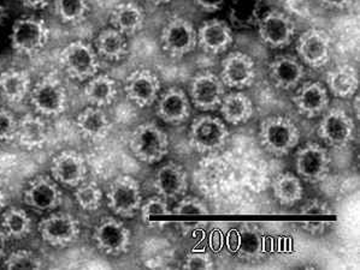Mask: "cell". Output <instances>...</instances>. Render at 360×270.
<instances>
[{
    "label": "cell",
    "instance_id": "cell-1",
    "mask_svg": "<svg viewBox=\"0 0 360 270\" xmlns=\"http://www.w3.org/2000/svg\"><path fill=\"white\" fill-rule=\"evenodd\" d=\"M259 142L269 154L282 158L288 155L300 141V130L289 116H268L260 123Z\"/></svg>",
    "mask_w": 360,
    "mask_h": 270
},
{
    "label": "cell",
    "instance_id": "cell-2",
    "mask_svg": "<svg viewBox=\"0 0 360 270\" xmlns=\"http://www.w3.org/2000/svg\"><path fill=\"white\" fill-rule=\"evenodd\" d=\"M168 135L155 123H143L131 133L129 148L139 161L148 165L160 162L169 153Z\"/></svg>",
    "mask_w": 360,
    "mask_h": 270
},
{
    "label": "cell",
    "instance_id": "cell-3",
    "mask_svg": "<svg viewBox=\"0 0 360 270\" xmlns=\"http://www.w3.org/2000/svg\"><path fill=\"white\" fill-rule=\"evenodd\" d=\"M229 138L226 123L217 116H202L193 121L189 129V144L200 154L222 149Z\"/></svg>",
    "mask_w": 360,
    "mask_h": 270
},
{
    "label": "cell",
    "instance_id": "cell-4",
    "mask_svg": "<svg viewBox=\"0 0 360 270\" xmlns=\"http://www.w3.org/2000/svg\"><path fill=\"white\" fill-rule=\"evenodd\" d=\"M59 62L68 75L77 81H87L99 72L101 62L96 50L89 43L75 41L64 47Z\"/></svg>",
    "mask_w": 360,
    "mask_h": 270
},
{
    "label": "cell",
    "instance_id": "cell-5",
    "mask_svg": "<svg viewBox=\"0 0 360 270\" xmlns=\"http://www.w3.org/2000/svg\"><path fill=\"white\" fill-rule=\"evenodd\" d=\"M50 34L46 22L34 17H23L13 25L11 45L18 53L33 55L46 46Z\"/></svg>",
    "mask_w": 360,
    "mask_h": 270
},
{
    "label": "cell",
    "instance_id": "cell-6",
    "mask_svg": "<svg viewBox=\"0 0 360 270\" xmlns=\"http://www.w3.org/2000/svg\"><path fill=\"white\" fill-rule=\"evenodd\" d=\"M317 133L327 146L334 149H344L354 138V121L342 108H331L323 113Z\"/></svg>",
    "mask_w": 360,
    "mask_h": 270
},
{
    "label": "cell",
    "instance_id": "cell-7",
    "mask_svg": "<svg viewBox=\"0 0 360 270\" xmlns=\"http://www.w3.org/2000/svg\"><path fill=\"white\" fill-rule=\"evenodd\" d=\"M30 102L40 116H59L67 108V90L60 79L49 75L34 86L30 92Z\"/></svg>",
    "mask_w": 360,
    "mask_h": 270
},
{
    "label": "cell",
    "instance_id": "cell-8",
    "mask_svg": "<svg viewBox=\"0 0 360 270\" xmlns=\"http://www.w3.org/2000/svg\"><path fill=\"white\" fill-rule=\"evenodd\" d=\"M108 205L116 215L133 217L143 203L141 189L136 179L129 175H120L110 184L106 194Z\"/></svg>",
    "mask_w": 360,
    "mask_h": 270
},
{
    "label": "cell",
    "instance_id": "cell-9",
    "mask_svg": "<svg viewBox=\"0 0 360 270\" xmlns=\"http://www.w3.org/2000/svg\"><path fill=\"white\" fill-rule=\"evenodd\" d=\"M331 168V158L327 148L319 143H306L295 155L297 177L316 184L327 178Z\"/></svg>",
    "mask_w": 360,
    "mask_h": 270
},
{
    "label": "cell",
    "instance_id": "cell-10",
    "mask_svg": "<svg viewBox=\"0 0 360 270\" xmlns=\"http://www.w3.org/2000/svg\"><path fill=\"white\" fill-rule=\"evenodd\" d=\"M160 42L165 53L172 58H182L197 47V30L188 20L174 17L164 25Z\"/></svg>",
    "mask_w": 360,
    "mask_h": 270
},
{
    "label": "cell",
    "instance_id": "cell-11",
    "mask_svg": "<svg viewBox=\"0 0 360 270\" xmlns=\"http://www.w3.org/2000/svg\"><path fill=\"white\" fill-rule=\"evenodd\" d=\"M257 25L262 41L271 48H285L290 45L297 29L293 20L280 10H271L260 16Z\"/></svg>",
    "mask_w": 360,
    "mask_h": 270
},
{
    "label": "cell",
    "instance_id": "cell-12",
    "mask_svg": "<svg viewBox=\"0 0 360 270\" xmlns=\"http://www.w3.org/2000/svg\"><path fill=\"white\" fill-rule=\"evenodd\" d=\"M192 104L202 112H210L219 108L226 95V86L222 79L210 71L194 76L189 88Z\"/></svg>",
    "mask_w": 360,
    "mask_h": 270
},
{
    "label": "cell",
    "instance_id": "cell-13",
    "mask_svg": "<svg viewBox=\"0 0 360 270\" xmlns=\"http://www.w3.org/2000/svg\"><path fill=\"white\" fill-rule=\"evenodd\" d=\"M130 231L126 224L115 217H104L96 224L93 241L101 252L111 256L126 254L130 246Z\"/></svg>",
    "mask_w": 360,
    "mask_h": 270
},
{
    "label": "cell",
    "instance_id": "cell-14",
    "mask_svg": "<svg viewBox=\"0 0 360 270\" xmlns=\"http://www.w3.org/2000/svg\"><path fill=\"white\" fill-rule=\"evenodd\" d=\"M39 233L51 246H68L79 238L81 233L77 219L69 214H51L39 224Z\"/></svg>",
    "mask_w": 360,
    "mask_h": 270
},
{
    "label": "cell",
    "instance_id": "cell-15",
    "mask_svg": "<svg viewBox=\"0 0 360 270\" xmlns=\"http://www.w3.org/2000/svg\"><path fill=\"white\" fill-rule=\"evenodd\" d=\"M299 59L314 69L322 67L331 55V39L324 30L310 28L299 36L297 42Z\"/></svg>",
    "mask_w": 360,
    "mask_h": 270
},
{
    "label": "cell",
    "instance_id": "cell-16",
    "mask_svg": "<svg viewBox=\"0 0 360 270\" xmlns=\"http://www.w3.org/2000/svg\"><path fill=\"white\" fill-rule=\"evenodd\" d=\"M257 77L256 62L248 54L233 52L222 62L219 79L223 84L233 89L251 87Z\"/></svg>",
    "mask_w": 360,
    "mask_h": 270
},
{
    "label": "cell",
    "instance_id": "cell-17",
    "mask_svg": "<svg viewBox=\"0 0 360 270\" xmlns=\"http://www.w3.org/2000/svg\"><path fill=\"white\" fill-rule=\"evenodd\" d=\"M124 92L139 107H150L160 96V79L151 70L139 69L127 77Z\"/></svg>",
    "mask_w": 360,
    "mask_h": 270
},
{
    "label": "cell",
    "instance_id": "cell-18",
    "mask_svg": "<svg viewBox=\"0 0 360 270\" xmlns=\"http://www.w3.org/2000/svg\"><path fill=\"white\" fill-rule=\"evenodd\" d=\"M51 173L57 183L76 187L86 180L87 165L81 153L65 150L59 153L51 163Z\"/></svg>",
    "mask_w": 360,
    "mask_h": 270
},
{
    "label": "cell",
    "instance_id": "cell-19",
    "mask_svg": "<svg viewBox=\"0 0 360 270\" xmlns=\"http://www.w3.org/2000/svg\"><path fill=\"white\" fill-rule=\"evenodd\" d=\"M23 200L30 208L39 212H49L58 208L63 201L58 184L49 177L33 179L25 189Z\"/></svg>",
    "mask_w": 360,
    "mask_h": 270
},
{
    "label": "cell",
    "instance_id": "cell-20",
    "mask_svg": "<svg viewBox=\"0 0 360 270\" xmlns=\"http://www.w3.org/2000/svg\"><path fill=\"white\" fill-rule=\"evenodd\" d=\"M198 45L210 54L226 52L234 41L231 25L222 20H210L200 25L197 32Z\"/></svg>",
    "mask_w": 360,
    "mask_h": 270
},
{
    "label": "cell",
    "instance_id": "cell-21",
    "mask_svg": "<svg viewBox=\"0 0 360 270\" xmlns=\"http://www.w3.org/2000/svg\"><path fill=\"white\" fill-rule=\"evenodd\" d=\"M155 189L165 200H176L188 189V175L184 167L177 162H168L157 170Z\"/></svg>",
    "mask_w": 360,
    "mask_h": 270
},
{
    "label": "cell",
    "instance_id": "cell-22",
    "mask_svg": "<svg viewBox=\"0 0 360 270\" xmlns=\"http://www.w3.org/2000/svg\"><path fill=\"white\" fill-rule=\"evenodd\" d=\"M191 113V100L180 88H169L160 95L157 104V114L164 123L176 126L184 124L188 121Z\"/></svg>",
    "mask_w": 360,
    "mask_h": 270
},
{
    "label": "cell",
    "instance_id": "cell-23",
    "mask_svg": "<svg viewBox=\"0 0 360 270\" xmlns=\"http://www.w3.org/2000/svg\"><path fill=\"white\" fill-rule=\"evenodd\" d=\"M269 76L275 87L292 90L299 87L305 77V69L300 59L293 55H280L269 64Z\"/></svg>",
    "mask_w": 360,
    "mask_h": 270
},
{
    "label": "cell",
    "instance_id": "cell-24",
    "mask_svg": "<svg viewBox=\"0 0 360 270\" xmlns=\"http://www.w3.org/2000/svg\"><path fill=\"white\" fill-rule=\"evenodd\" d=\"M294 104L306 118H316L326 112L329 106V93L321 82H307L297 89Z\"/></svg>",
    "mask_w": 360,
    "mask_h": 270
},
{
    "label": "cell",
    "instance_id": "cell-25",
    "mask_svg": "<svg viewBox=\"0 0 360 270\" xmlns=\"http://www.w3.org/2000/svg\"><path fill=\"white\" fill-rule=\"evenodd\" d=\"M76 126L84 137L92 141H101L109 135L112 124L106 113L94 106L86 108L77 116Z\"/></svg>",
    "mask_w": 360,
    "mask_h": 270
},
{
    "label": "cell",
    "instance_id": "cell-26",
    "mask_svg": "<svg viewBox=\"0 0 360 270\" xmlns=\"http://www.w3.org/2000/svg\"><path fill=\"white\" fill-rule=\"evenodd\" d=\"M219 109L224 121L235 126L248 123L255 113V106L251 99L241 92L226 94L219 104Z\"/></svg>",
    "mask_w": 360,
    "mask_h": 270
},
{
    "label": "cell",
    "instance_id": "cell-27",
    "mask_svg": "<svg viewBox=\"0 0 360 270\" xmlns=\"http://www.w3.org/2000/svg\"><path fill=\"white\" fill-rule=\"evenodd\" d=\"M327 86L333 95L347 99L356 94L359 87V76L352 65H340L327 74Z\"/></svg>",
    "mask_w": 360,
    "mask_h": 270
},
{
    "label": "cell",
    "instance_id": "cell-28",
    "mask_svg": "<svg viewBox=\"0 0 360 270\" xmlns=\"http://www.w3.org/2000/svg\"><path fill=\"white\" fill-rule=\"evenodd\" d=\"M145 13L143 8L134 3H122L113 8L111 13L112 28L124 35H133L143 29Z\"/></svg>",
    "mask_w": 360,
    "mask_h": 270
},
{
    "label": "cell",
    "instance_id": "cell-29",
    "mask_svg": "<svg viewBox=\"0 0 360 270\" xmlns=\"http://www.w3.org/2000/svg\"><path fill=\"white\" fill-rule=\"evenodd\" d=\"M118 94L117 84L108 75L93 76L84 87V96L89 104L96 107L110 106L116 100Z\"/></svg>",
    "mask_w": 360,
    "mask_h": 270
},
{
    "label": "cell",
    "instance_id": "cell-30",
    "mask_svg": "<svg viewBox=\"0 0 360 270\" xmlns=\"http://www.w3.org/2000/svg\"><path fill=\"white\" fill-rule=\"evenodd\" d=\"M16 136L25 148H40L45 144L49 136L46 123L40 116L25 114L17 121Z\"/></svg>",
    "mask_w": 360,
    "mask_h": 270
},
{
    "label": "cell",
    "instance_id": "cell-31",
    "mask_svg": "<svg viewBox=\"0 0 360 270\" xmlns=\"http://www.w3.org/2000/svg\"><path fill=\"white\" fill-rule=\"evenodd\" d=\"M272 192L277 202L283 207H293L302 200L304 187L297 175L283 172L272 180Z\"/></svg>",
    "mask_w": 360,
    "mask_h": 270
},
{
    "label": "cell",
    "instance_id": "cell-32",
    "mask_svg": "<svg viewBox=\"0 0 360 270\" xmlns=\"http://www.w3.org/2000/svg\"><path fill=\"white\" fill-rule=\"evenodd\" d=\"M96 50L103 58L117 62L128 53L127 35L115 28L104 29L96 39Z\"/></svg>",
    "mask_w": 360,
    "mask_h": 270
},
{
    "label": "cell",
    "instance_id": "cell-33",
    "mask_svg": "<svg viewBox=\"0 0 360 270\" xmlns=\"http://www.w3.org/2000/svg\"><path fill=\"white\" fill-rule=\"evenodd\" d=\"M30 92V77L25 71L8 69L0 74V94L10 102H20Z\"/></svg>",
    "mask_w": 360,
    "mask_h": 270
},
{
    "label": "cell",
    "instance_id": "cell-34",
    "mask_svg": "<svg viewBox=\"0 0 360 270\" xmlns=\"http://www.w3.org/2000/svg\"><path fill=\"white\" fill-rule=\"evenodd\" d=\"M263 0H233L231 5V25L235 28H251L257 25L260 18Z\"/></svg>",
    "mask_w": 360,
    "mask_h": 270
},
{
    "label": "cell",
    "instance_id": "cell-35",
    "mask_svg": "<svg viewBox=\"0 0 360 270\" xmlns=\"http://www.w3.org/2000/svg\"><path fill=\"white\" fill-rule=\"evenodd\" d=\"M1 229L8 238L22 239L32 231V220L30 215L20 208H10L1 216Z\"/></svg>",
    "mask_w": 360,
    "mask_h": 270
},
{
    "label": "cell",
    "instance_id": "cell-36",
    "mask_svg": "<svg viewBox=\"0 0 360 270\" xmlns=\"http://www.w3.org/2000/svg\"><path fill=\"white\" fill-rule=\"evenodd\" d=\"M89 8V0H55L56 13L65 23L84 21Z\"/></svg>",
    "mask_w": 360,
    "mask_h": 270
},
{
    "label": "cell",
    "instance_id": "cell-37",
    "mask_svg": "<svg viewBox=\"0 0 360 270\" xmlns=\"http://www.w3.org/2000/svg\"><path fill=\"white\" fill-rule=\"evenodd\" d=\"M236 251L241 257L256 258L263 250V241L259 234L250 229L238 231L235 237Z\"/></svg>",
    "mask_w": 360,
    "mask_h": 270
},
{
    "label": "cell",
    "instance_id": "cell-38",
    "mask_svg": "<svg viewBox=\"0 0 360 270\" xmlns=\"http://www.w3.org/2000/svg\"><path fill=\"white\" fill-rule=\"evenodd\" d=\"M75 200L81 209L86 212H94L99 209L103 201V191L94 182H82L76 187Z\"/></svg>",
    "mask_w": 360,
    "mask_h": 270
},
{
    "label": "cell",
    "instance_id": "cell-39",
    "mask_svg": "<svg viewBox=\"0 0 360 270\" xmlns=\"http://www.w3.org/2000/svg\"><path fill=\"white\" fill-rule=\"evenodd\" d=\"M42 266L41 258L28 250L13 252L5 259V266L8 269H40Z\"/></svg>",
    "mask_w": 360,
    "mask_h": 270
},
{
    "label": "cell",
    "instance_id": "cell-40",
    "mask_svg": "<svg viewBox=\"0 0 360 270\" xmlns=\"http://www.w3.org/2000/svg\"><path fill=\"white\" fill-rule=\"evenodd\" d=\"M172 212L177 215H206L209 212V208L204 201L195 196H186L179 201Z\"/></svg>",
    "mask_w": 360,
    "mask_h": 270
},
{
    "label": "cell",
    "instance_id": "cell-41",
    "mask_svg": "<svg viewBox=\"0 0 360 270\" xmlns=\"http://www.w3.org/2000/svg\"><path fill=\"white\" fill-rule=\"evenodd\" d=\"M139 210L141 212V217L145 222L150 220V217L152 216L167 215L170 212L168 202L160 195L151 197L143 202Z\"/></svg>",
    "mask_w": 360,
    "mask_h": 270
},
{
    "label": "cell",
    "instance_id": "cell-42",
    "mask_svg": "<svg viewBox=\"0 0 360 270\" xmlns=\"http://www.w3.org/2000/svg\"><path fill=\"white\" fill-rule=\"evenodd\" d=\"M214 266L212 257L205 251H193L184 258V269H212Z\"/></svg>",
    "mask_w": 360,
    "mask_h": 270
},
{
    "label": "cell",
    "instance_id": "cell-43",
    "mask_svg": "<svg viewBox=\"0 0 360 270\" xmlns=\"http://www.w3.org/2000/svg\"><path fill=\"white\" fill-rule=\"evenodd\" d=\"M17 121L13 113L0 109V143L11 141L16 137Z\"/></svg>",
    "mask_w": 360,
    "mask_h": 270
},
{
    "label": "cell",
    "instance_id": "cell-44",
    "mask_svg": "<svg viewBox=\"0 0 360 270\" xmlns=\"http://www.w3.org/2000/svg\"><path fill=\"white\" fill-rule=\"evenodd\" d=\"M300 212L302 215H329L331 214V208L326 201L312 198L302 204Z\"/></svg>",
    "mask_w": 360,
    "mask_h": 270
},
{
    "label": "cell",
    "instance_id": "cell-45",
    "mask_svg": "<svg viewBox=\"0 0 360 270\" xmlns=\"http://www.w3.org/2000/svg\"><path fill=\"white\" fill-rule=\"evenodd\" d=\"M302 227L305 229L306 232L311 233L314 236H319L327 231L328 222L326 221H307L302 224Z\"/></svg>",
    "mask_w": 360,
    "mask_h": 270
},
{
    "label": "cell",
    "instance_id": "cell-46",
    "mask_svg": "<svg viewBox=\"0 0 360 270\" xmlns=\"http://www.w3.org/2000/svg\"><path fill=\"white\" fill-rule=\"evenodd\" d=\"M226 0H194V3L207 13H214L222 8Z\"/></svg>",
    "mask_w": 360,
    "mask_h": 270
},
{
    "label": "cell",
    "instance_id": "cell-47",
    "mask_svg": "<svg viewBox=\"0 0 360 270\" xmlns=\"http://www.w3.org/2000/svg\"><path fill=\"white\" fill-rule=\"evenodd\" d=\"M323 6H327L329 8H335V10H344L351 6L353 0H319Z\"/></svg>",
    "mask_w": 360,
    "mask_h": 270
},
{
    "label": "cell",
    "instance_id": "cell-48",
    "mask_svg": "<svg viewBox=\"0 0 360 270\" xmlns=\"http://www.w3.org/2000/svg\"><path fill=\"white\" fill-rule=\"evenodd\" d=\"M21 1L25 8H33V10L45 8L51 3V0H21Z\"/></svg>",
    "mask_w": 360,
    "mask_h": 270
},
{
    "label": "cell",
    "instance_id": "cell-49",
    "mask_svg": "<svg viewBox=\"0 0 360 270\" xmlns=\"http://www.w3.org/2000/svg\"><path fill=\"white\" fill-rule=\"evenodd\" d=\"M6 241H8V236L5 234L4 231L0 227V259L4 257L5 250H6Z\"/></svg>",
    "mask_w": 360,
    "mask_h": 270
},
{
    "label": "cell",
    "instance_id": "cell-50",
    "mask_svg": "<svg viewBox=\"0 0 360 270\" xmlns=\"http://www.w3.org/2000/svg\"><path fill=\"white\" fill-rule=\"evenodd\" d=\"M5 204H6V194L4 190L0 187V210L4 209Z\"/></svg>",
    "mask_w": 360,
    "mask_h": 270
},
{
    "label": "cell",
    "instance_id": "cell-51",
    "mask_svg": "<svg viewBox=\"0 0 360 270\" xmlns=\"http://www.w3.org/2000/svg\"><path fill=\"white\" fill-rule=\"evenodd\" d=\"M148 1L153 5H164L168 4V3H170L172 0H148Z\"/></svg>",
    "mask_w": 360,
    "mask_h": 270
},
{
    "label": "cell",
    "instance_id": "cell-52",
    "mask_svg": "<svg viewBox=\"0 0 360 270\" xmlns=\"http://www.w3.org/2000/svg\"><path fill=\"white\" fill-rule=\"evenodd\" d=\"M5 21V8L4 6L0 5V25H3Z\"/></svg>",
    "mask_w": 360,
    "mask_h": 270
}]
</instances>
